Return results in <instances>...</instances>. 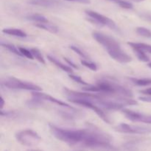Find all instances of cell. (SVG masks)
<instances>
[{
    "mask_svg": "<svg viewBox=\"0 0 151 151\" xmlns=\"http://www.w3.org/2000/svg\"><path fill=\"white\" fill-rule=\"evenodd\" d=\"M50 131L57 139L70 146H81L94 151H118L111 144L110 134L88 125L83 129H70L49 124Z\"/></svg>",
    "mask_w": 151,
    "mask_h": 151,
    "instance_id": "cell-1",
    "label": "cell"
},
{
    "mask_svg": "<svg viewBox=\"0 0 151 151\" xmlns=\"http://www.w3.org/2000/svg\"><path fill=\"white\" fill-rule=\"evenodd\" d=\"M91 35L93 38L106 50L109 56L116 62L125 64L132 60L131 56L122 50L120 44L114 37L100 31H94Z\"/></svg>",
    "mask_w": 151,
    "mask_h": 151,
    "instance_id": "cell-2",
    "label": "cell"
},
{
    "mask_svg": "<svg viewBox=\"0 0 151 151\" xmlns=\"http://www.w3.org/2000/svg\"><path fill=\"white\" fill-rule=\"evenodd\" d=\"M83 90L94 93H100V94L114 97H124L132 98L134 97L132 91L114 81L109 80H100L97 81L95 85H89L83 87Z\"/></svg>",
    "mask_w": 151,
    "mask_h": 151,
    "instance_id": "cell-3",
    "label": "cell"
},
{
    "mask_svg": "<svg viewBox=\"0 0 151 151\" xmlns=\"http://www.w3.org/2000/svg\"><path fill=\"white\" fill-rule=\"evenodd\" d=\"M1 86H4L10 89H21L32 91H42V88L38 85L28 81H22L14 77H5L1 78Z\"/></svg>",
    "mask_w": 151,
    "mask_h": 151,
    "instance_id": "cell-4",
    "label": "cell"
},
{
    "mask_svg": "<svg viewBox=\"0 0 151 151\" xmlns=\"http://www.w3.org/2000/svg\"><path fill=\"white\" fill-rule=\"evenodd\" d=\"M16 140L22 145L33 147L41 141V138L38 133L31 129H25L19 131L15 135Z\"/></svg>",
    "mask_w": 151,
    "mask_h": 151,
    "instance_id": "cell-5",
    "label": "cell"
},
{
    "mask_svg": "<svg viewBox=\"0 0 151 151\" xmlns=\"http://www.w3.org/2000/svg\"><path fill=\"white\" fill-rule=\"evenodd\" d=\"M85 13L88 17L89 20L91 22H94L96 24H98L102 27H107L110 28L111 29H113V30L116 31V32L119 31L117 25L110 18L107 17V16L101 14V13L94 11V10H85Z\"/></svg>",
    "mask_w": 151,
    "mask_h": 151,
    "instance_id": "cell-6",
    "label": "cell"
},
{
    "mask_svg": "<svg viewBox=\"0 0 151 151\" xmlns=\"http://www.w3.org/2000/svg\"><path fill=\"white\" fill-rule=\"evenodd\" d=\"M69 101H70L71 103H74V104L79 105V106H83V107H85L86 109H90V110L93 111L100 119L103 121H104L105 122L108 124H111V120L109 119V116L106 114V112L104 111L103 109L98 107L96 105L93 104L91 102L88 101V100H83V99H79V98H71L68 99Z\"/></svg>",
    "mask_w": 151,
    "mask_h": 151,
    "instance_id": "cell-7",
    "label": "cell"
},
{
    "mask_svg": "<svg viewBox=\"0 0 151 151\" xmlns=\"http://www.w3.org/2000/svg\"><path fill=\"white\" fill-rule=\"evenodd\" d=\"M115 130L118 132L130 134H145L151 132V128L139 126V125H128L125 123L119 124L115 128Z\"/></svg>",
    "mask_w": 151,
    "mask_h": 151,
    "instance_id": "cell-8",
    "label": "cell"
},
{
    "mask_svg": "<svg viewBox=\"0 0 151 151\" xmlns=\"http://www.w3.org/2000/svg\"><path fill=\"white\" fill-rule=\"evenodd\" d=\"M122 114L125 117L132 122H140L144 123L151 124V115H145L139 112L134 111L127 109H123L122 110Z\"/></svg>",
    "mask_w": 151,
    "mask_h": 151,
    "instance_id": "cell-9",
    "label": "cell"
},
{
    "mask_svg": "<svg viewBox=\"0 0 151 151\" xmlns=\"http://www.w3.org/2000/svg\"><path fill=\"white\" fill-rule=\"evenodd\" d=\"M32 97H35V98H38L39 100H42V101H48L52 103H54V104L58 105L59 106H62L63 108H67V109H71V108H73L72 106H69V104L66 103L65 102L61 101L60 100H58L55 97H53L52 96L49 95V94H45V93L40 92V91H32Z\"/></svg>",
    "mask_w": 151,
    "mask_h": 151,
    "instance_id": "cell-10",
    "label": "cell"
},
{
    "mask_svg": "<svg viewBox=\"0 0 151 151\" xmlns=\"http://www.w3.org/2000/svg\"><path fill=\"white\" fill-rule=\"evenodd\" d=\"M59 114L63 118L68 119H77L78 117L81 116V111L77 110L76 109L73 108L70 111L65 110V111H59Z\"/></svg>",
    "mask_w": 151,
    "mask_h": 151,
    "instance_id": "cell-11",
    "label": "cell"
},
{
    "mask_svg": "<svg viewBox=\"0 0 151 151\" xmlns=\"http://www.w3.org/2000/svg\"><path fill=\"white\" fill-rule=\"evenodd\" d=\"M47 57V59H48L49 61H50L52 63H53L54 65H55L57 67L60 68L61 70L64 71V72H68V73H72V72H73L71 66H66V64H64V63H61L60 61H59V60H58L57 58H55V57H52V56L50 55H48Z\"/></svg>",
    "mask_w": 151,
    "mask_h": 151,
    "instance_id": "cell-12",
    "label": "cell"
},
{
    "mask_svg": "<svg viewBox=\"0 0 151 151\" xmlns=\"http://www.w3.org/2000/svg\"><path fill=\"white\" fill-rule=\"evenodd\" d=\"M34 26L39 28V29H42L46 31H48V32H51V33H57L58 32V27L50 22H46V23L34 24Z\"/></svg>",
    "mask_w": 151,
    "mask_h": 151,
    "instance_id": "cell-13",
    "label": "cell"
},
{
    "mask_svg": "<svg viewBox=\"0 0 151 151\" xmlns=\"http://www.w3.org/2000/svg\"><path fill=\"white\" fill-rule=\"evenodd\" d=\"M29 4L33 5L42 6L46 7H54L59 4V3L53 0H31L29 1Z\"/></svg>",
    "mask_w": 151,
    "mask_h": 151,
    "instance_id": "cell-14",
    "label": "cell"
},
{
    "mask_svg": "<svg viewBox=\"0 0 151 151\" xmlns=\"http://www.w3.org/2000/svg\"><path fill=\"white\" fill-rule=\"evenodd\" d=\"M2 32L12 36L19 37V38H25L27 36V33L23 30L17 28H4L2 29Z\"/></svg>",
    "mask_w": 151,
    "mask_h": 151,
    "instance_id": "cell-15",
    "label": "cell"
},
{
    "mask_svg": "<svg viewBox=\"0 0 151 151\" xmlns=\"http://www.w3.org/2000/svg\"><path fill=\"white\" fill-rule=\"evenodd\" d=\"M26 19H27L28 21H30V22H34V24L46 23V22H49V20L45 16L41 14H38V13L28 15V16H26Z\"/></svg>",
    "mask_w": 151,
    "mask_h": 151,
    "instance_id": "cell-16",
    "label": "cell"
},
{
    "mask_svg": "<svg viewBox=\"0 0 151 151\" xmlns=\"http://www.w3.org/2000/svg\"><path fill=\"white\" fill-rule=\"evenodd\" d=\"M132 48V50H134V52H135L136 55H137V58L140 60V61L142 62H148L150 60V58L147 56V55L146 54L145 52H143L142 50H140V49L137 48L136 47H131Z\"/></svg>",
    "mask_w": 151,
    "mask_h": 151,
    "instance_id": "cell-17",
    "label": "cell"
},
{
    "mask_svg": "<svg viewBox=\"0 0 151 151\" xmlns=\"http://www.w3.org/2000/svg\"><path fill=\"white\" fill-rule=\"evenodd\" d=\"M128 44L130 47H136L140 49L145 52H147L151 54V45L145 43H137V42H128Z\"/></svg>",
    "mask_w": 151,
    "mask_h": 151,
    "instance_id": "cell-18",
    "label": "cell"
},
{
    "mask_svg": "<svg viewBox=\"0 0 151 151\" xmlns=\"http://www.w3.org/2000/svg\"><path fill=\"white\" fill-rule=\"evenodd\" d=\"M131 81L134 85L138 86H147L151 85V78H131Z\"/></svg>",
    "mask_w": 151,
    "mask_h": 151,
    "instance_id": "cell-19",
    "label": "cell"
},
{
    "mask_svg": "<svg viewBox=\"0 0 151 151\" xmlns=\"http://www.w3.org/2000/svg\"><path fill=\"white\" fill-rule=\"evenodd\" d=\"M1 46L4 48H5L6 50H7L8 51H10V52L13 53V54L16 55H19L21 56V57H23L21 53V52L19 51V49L17 48L16 47H15L14 45L13 44H7V43H1Z\"/></svg>",
    "mask_w": 151,
    "mask_h": 151,
    "instance_id": "cell-20",
    "label": "cell"
},
{
    "mask_svg": "<svg viewBox=\"0 0 151 151\" xmlns=\"http://www.w3.org/2000/svg\"><path fill=\"white\" fill-rule=\"evenodd\" d=\"M31 52H32V55H33L34 58L36 59L38 61H39L40 63H42V64L45 65L46 64V60L45 58H44L43 55L41 54V51H40L37 48H32L30 50Z\"/></svg>",
    "mask_w": 151,
    "mask_h": 151,
    "instance_id": "cell-21",
    "label": "cell"
},
{
    "mask_svg": "<svg viewBox=\"0 0 151 151\" xmlns=\"http://www.w3.org/2000/svg\"><path fill=\"white\" fill-rule=\"evenodd\" d=\"M107 1H111V2L119 5L122 8L127 9V10H131V9H133V7H134L132 3L128 2V1H125V0H107Z\"/></svg>",
    "mask_w": 151,
    "mask_h": 151,
    "instance_id": "cell-22",
    "label": "cell"
},
{
    "mask_svg": "<svg viewBox=\"0 0 151 151\" xmlns=\"http://www.w3.org/2000/svg\"><path fill=\"white\" fill-rule=\"evenodd\" d=\"M136 32L141 36L145 37V38H151V31L146 27H139L136 29Z\"/></svg>",
    "mask_w": 151,
    "mask_h": 151,
    "instance_id": "cell-23",
    "label": "cell"
},
{
    "mask_svg": "<svg viewBox=\"0 0 151 151\" xmlns=\"http://www.w3.org/2000/svg\"><path fill=\"white\" fill-rule=\"evenodd\" d=\"M81 63L83 66H86V68H88L89 69H91V71H96L97 70V66L96 65V63H93V62L89 61L88 60H81Z\"/></svg>",
    "mask_w": 151,
    "mask_h": 151,
    "instance_id": "cell-24",
    "label": "cell"
},
{
    "mask_svg": "<svg viewBox=\"0 0 151 151\" xmlns=\"http://www.w3.org/2000/svg\"><path fill=\"white\" fill-rule=\"evenodd\" d=\"M69 48H70L72 50H73L75 52H76L77 54L81 56V57H82L83 58L85 59V60H88V55L86 54V52H84L83 51H82V50H81L79 47H76V46H74V45H71L70 47H69Z\"/></svg>",
    "mask_w": 151,
    "mask_h": 151,
    "instance_id": "cell-25",
    "label": "cell"
},
{
    "mask_svg": "<svg viewBox=\"0 0 151 151\" xmlns=\"http://www.w3.org/2000/svg\"><path fill=\"white\" fill-rule=\"evenodd\" d=\"M69 78H71V79L72 80V81H74L75 82L78 83H80L81 84V85H84V86H89V84L88 83L86 82L84 80H83L82 78H81V77L78 76V75H73V74H70V75H69Z\"/></svg>",
    "mask_w": 151,
    "mask_h": 151,
    "instance_id": "cell-26",
    "label": "cell"
},
{
    "mask_svg": "<svg viewBox=\"0 0 151 151\" xmlns=\"http://www.w3.org/2000/svg\"><path fill=\"white\" fill-rule=\"evenodd\" d=\"M19 51L21 52V53H22L23 57H26L27 58H29L30 59V60H33V59H35L30 50H27V49L26 48H24V47H19Z\"/></svg>",
    "mask_w": 151,
    "mask_h": 151,
    "instance_id": "cell-27",
    "label": "cell"
},
{
    "mask_svg": "<svg viewBox=\"0 0 151 151\" xmlns=\"http://www.w3.org/2000/svg\"><path fill=\"white\" fill-rule=\"evenodd\" d=\"M64 58V60L66 62V63H69V66H72V67L74 68V69H78V66H77L76 64H75V63H74L73 62L71 61V60H69V59H68L67 58H65V57H64V58Z\"/></svg>",
    "mask_w": 151,
    "mask_h": 151,
    "instance_id": "cell-28",
    "label": "cell"
},
{
    "mask_svg": "<svg viewBox=\"0 0 151 151\" xmlns=\"http://www.w3.org/2000/svg\"><path fill=\"white\" fill-rule=\"evenodd\" d=\"M139 92L142 93V94H145V95H147L148 96V97H151V88H146V89H144V90H141Z\"/></svg>",
    "mask_w": 151,
    "mask_h": 151,
    "instance_id": "cell-29",
    "label": "cell"
},
{
    "mask_svg": "<svg viewBox=\"0 0 151 151\" xmlns=\"http://www.w3.org/2000/svg\"><path fill=\"white\" fill-rule=\"evenodd\" d=\"M65 1H74V2L81 3V4H90V0H65Z\"/></svg>",
    "mask_w": 151,
    "mask_h": 151,
    "instance_id": "cell-30",
    "label": "cell"
},
{
    "mask_svg": "<svg viewBox=\"0 0 151 151\" xmlns=\"http://www.w3.org/2000/svg\"><path fill=\"white\" fill-rule=\"evenodd\" d=\"M139 99L141 101L146 102V103H151V97H139Z\"/></svg>",
    "mask_w": 151,
    "mask_h": 151,
    "instance_id": "cell-31",
    "label": "cell"
},
{
    "mask_svg": "<svg viewBox=\"0 0 151 151\" xmlns=\"http://www.w3.org/2000/svg\"><path fill=\"white\" fill-rule=\"evenodd\" d=\"M4 98H3L2 97H1V110H2L3 107H4Z\"/></svg>",
    "mask_w": 151,
    "mask_h": 151,
    "instance_id": "cell-32",
    "label": "cell"
},
{
    "mask_svg": "<svg viewBox=\"0 0 151 151\" xmlns=\"http://www.w3.org/2000/svg\"><path fill=\"white\" fill-rule=\"evenodd\" d=\"M133 1H137V2H140V1H145V0H133Z\"/></svg>",
    "mask_w": 151,
    "mask_h": 151,
    "instance_id": "cell-33",
    "label": "cell"
},
{
    "mask_svg": "<svg viewBox=\"0 0 151 151\" xmlns=\"http://www.w3.org/2000/svg\"><path fill=\"white\" fill-rule=\"evenodd\" d=\"M27 151H42V150H29Z\"/></svg>",
    "mask_w": 151,
    "mask_h": 151,
    "instance_id": "cell-34",
    "label": "cell"
},
{
    "mask_svg": "<svg viewBox=\"0 0 151 151\" xmlns=\"http://www.w3.org/2000/svg\"><path fill=\"white\" fill-rule=\"evenodd\" d=\"M147 66H148V67L151 68V62H150V63H149L148 64H147Z\"/></svg>",
    "mask_w": 151,
    "mask_h": 151,
    "instance_id": "cell-35",
    "label": "cell"
},
{
    "mask_svg": "<svg viewBox=\"0 0 151 151\" xmlns=\"http://www.w3.org/2000/svg\"><path fill=\"white\" fill-rule=\"evenodd\" d=\"M77 151H83V150H77Z\"/></svg>",
    "mask_w": 151,
    "mask_h": 151,
    "instance_id": "cell-36",
    "label": "cell"
}]
</instances>
